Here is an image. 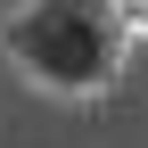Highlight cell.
<instances>
[{
  "label": "cell",
  "instance_id": "1",
  "mask_svg": "<svg viewBox=\"0 0 148 148\" xmlns=\"http://www.w3.org/2000/svg\"><path fill=\"white\" fill-rule=\"evenodd\" d=\"M115 0H25V16L8 25L16 66H33L49 90H99L115 74Z\"/></svg>",
  "mask_w": 148,
  "mask_h": 148
},
{
  "label": "cell",
  "instance_id": "2",
  "mask_svg": "<svg viewBox=\"0 0 148 148\" xmlns=\"http://www.w3.org/2000/svg\"><path fill=\"white\" fill-rule=\"evenodd\" d=\"M115 16H123L132 33H148V0H115Z\"/></svg>",
  "mask_w": 148,
  "mask_h": 148
}]
</instances>
